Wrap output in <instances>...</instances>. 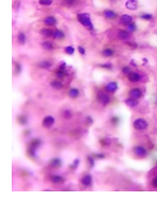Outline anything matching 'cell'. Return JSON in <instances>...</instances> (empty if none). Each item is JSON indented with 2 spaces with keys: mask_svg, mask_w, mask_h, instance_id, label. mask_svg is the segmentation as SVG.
Here are the masks:
<instances>
[{
  "mask_svg": "<svg viewBox=\"0 0 157 202\" xmlns=\"http://www.w3.org/2000/svg\"><path fill=\"white\" fill-rule=\"evenodd\" d=\"M41 144V142H40V140H38V139H35V140H33L31 143H30V148H29V154H31V156H35V150H36V148L37 147H39V145Z\"/></svg>",
  "mask_w": 157,
  "mask_h": 202,
  "instance_id": "2",
  "label": "cell"
},
{
  "mask_svg": "<svg viewBox=\"0 0 157 202\" xmlns=\"http://www.w3.org/2000/svg\"><path fill=\"white\" fill-rule=\"evenodd\" d=\"M50 165L52 167H60L62 165V161H61V159H58V158L52 159L51 162H50Z\"/></svg>",
  "mask_w": 157,
  "mask_h": 202,
  "instance_id": "20",
  "label": "cell"
},
{
  "mask_svg": "<svg viewBox=\"0 0 157 202\" xmlns=\"http://www.w3.org/2000/svg\"><path fill=\"white\" fill-rule=\"evenodd\" d=\"M77 50H79V52H80L81 54H85V49L83 47H79Z\"/></svg>",
  "mask_w": 157,
  "mask_h": 202,
  "instance_id": "40",
  "label": "cell"
},
{
  "mask_svg": "<svg viewBox=\"0 0 157 202\" xmlns=\"http://www.w3.org/2000/svg\"><path fill=\"white\" fill-rule=\"evenodd\" d=\"M50 180H51V182L54 183V184H59V183H62V182L64 181V179H63V177H61V176H51Z\"/></svg>",
  "mask_w": 157,
  "mask_h": 202,
  "instance_id": "17",
  "label": "cell"
},
{
  "mask_svg": "<svg viewBox=\"0 0 157 202\" xmlns=\"http://www.w3.org/2000/svg\"><path fill=\"white\" fill-rule=\"evenodd\" d=\"M152 183H153V185H154L155 187H157V177L153 179V182H152Z\"/></svg>",
  "mask_w": 157,
  "mask_h": 202,
  "instance_id": "42",
  "label": "cell"
},
{
  "mask_svg": "<svg viewBox=\"0 0 157 202\" xmlns=\"http://www.w3.org/2000/svg\"><path fill=\"white\" fill-rule=\"evenodd\" d=\"M141 95H142V92H141V90L140 89H132V90L130 91V96L132 97V98H136V99H138L139 97H141Z\"/></svg>",
  "mask_w": 157,
  "mask_h": 202,
  "instance_id": "9",
  "label": "cell"
},
{
  "mask_svg": "<svg viewBox=\"0 0 157 202\" xmlns=\"http://www.w3.org/2000/svg\"><path fill=\"white\" fill-rule=\"evenodd\" d=\"M92 183V178L90 175H86L82 178V184L84 186H90Z\"/></svg>",
  "mask_w": 157,
  "mask_h": 202,
  "instance_id": "11",
  "label": "cell"
},
{
  "mask_svg": "<svg viewBox=\"0 0 157 202\" xmlns=\"http://www.w3.org/2000/svg\"><path fill=\"white\" fill-rule=\"evenodd\" d=\"M117 89H118V85H117L116 82H110V83H108V84L106 85V87H105V90H106L107 92H110V93L115 92Z\"/></svg>",
  "mask_w": 157,
  "mask_h": 202,
  "instance_id": "8",
  "label": "cell"
},
{
  "mask_svg": "<svg viewBox=\"0 0 157 202\" xmlns=\"http://www.w3.org/2000/svg\"><path fill=\"white\" fill-rule=\"evenodd\" d=\"M87 122L89 123V124H91V123H92V120H91V118H90V116H88V118H87Z\"/></svg>",
  "mask_w": 157,
  "mask_h": 202,
  "instance_id": "46",
  "label": "cell"
},
{
  "mask_svg": "<svg viewBox=\"0 0 157 202\" xmlns=\"http://www.w3.org/2000/svg\"><path fill=\"white\" fill-rule=\"evenodd\" d=\"M152 15L151 14H143V15H141V18L142 19H145V20H151L152 19Z\"/></svg>",
  "mask_w": 157,
  "mask_h": 202,
  "instance_id": "35",
  "label": "cell"
},
{
  "mask_svg": "<svg viewBox=\"0 0 157 202\" xmlns=\"http://www.w3.org/2000/svg\"><path fill=\"white\" fill-rule=\"evenodd\" d=\"M55 76H56V78H59V80H62V78H64L66 76V73L62 70H58L55 72Z\"/></svg>",
  "mask_w": 157,
  "mask_h": 202,
  "instance_id": "27",
  "label": "cell"
},
{
  "mask_svg": "<svg viewBox=\"0 0 157 202\" xmlns=\"http://www.w3.org/2000/svg\"><path fill=\"white\" fill-rule=\"evenodd\" d=\"M104 16L107 18V19H115L117 17L116 13L113 12V11H110V10H106L104 11Z\"/></svg>",
  "mask_w": 157,
  "mask_h": 202,
  "instance_id": "16",
  "label": "cell"
},
{
  "mask_svg": "<svg viewBox=\"0 0 157 202\" xmlns=\"http://www.w3.org/2000/svg\"><path fill=\"white\" fill-rule=\"evenodd\" d=\"M134 127H135L137 130H143L148 128V123L147 121H144L143 119H138L134 122Z\"/></svg>",
  "mask_w": 157,
  "mask_h": 202,
  "instance_id": "3",
  "label": "cell"
},
{
  "mask_svg": "<svg viewBox=\"0 0 157 202\" xmlns=\"http://www.w3.org/2000/svg\"><path fill=\"white\" fill-rule=\"evenodd\" d=\"M74 2H75V0H64V4L68 5V6L72 5V4L74 3Z\"/></svg>",
  "mask_w": 157,
  "mask_h": 202,
  "instance_id": "36",
  "label": "cell"
},
{
  "mask_svg": "<svg viewBox=\"0 0 157 202\" xmlns=\"http://www.w3.org/2000/svg\"><path fill=\"white\" fill-rule=\"evenodd\" d=\"M97 98L99 100V103L102 104L103 106H105V105H107L109 103V97H108V95L105 94V93H103V92H99Z\"/></svg>",
  "mask_w": 157,
  "mask_h": 202,
  "instance_id": "4",
  "label": "cell"
},
{
  "mask_svg": "<svg viewBox=\"0 0 157 202\" xmlns=\"http://www.w3.org/2000/svg\"><path fill=\"white\" fill-rule=\"evenodd\" d=\"M102 55L104 56V57H110V56L114 55V50H111V49H105V50L102 51Z\"/></svg>",
  "mask_w": 157,
  "mask_h": 202,
  "instance_id": "23",
  "label": "cell"
},
{
  "mask_svg": "<svg viewBox=\"0 0 157 202\" xmlns=\"http://www.w3.org/2000/svg\"><path fill=\"white\" fill-rule=\"evenodd\" d=\"M79 94H80V91H79L76 88H72V89H70L69 92H68V95H69L70 97H72V98L77 97V96H79Z\"/></svg>",
  "mask_w": 157,
  "mask_h": 202,
  "instance_id": "18",
  "label": "cell"
},
{
  "mask_svg": "<svg viewBox=\"0 0 157 202\" xmlns=\"http://www.w3.org/2000/svg\"><path fill=\"white\" fill-rule=\"evenodd\" d=\"M65 67H66V64H63V65L60 67V69H59V70H62V71H64V70H65Z\"/></svg>",
  "mask_w": 157,
  "mask_h": 202,
  "instance_id": "45",
  "label": "cell"
},
{
  "mask_svg": "<svg viewBox=\"0 0 157 202\" xmlns=\"http://www.w3.org/2000/svg\"><path fill=\"white\" fill-rule=\"evenodd\" d=\"M79 162H80V161H79L77 159H76V160H74V163L71 165V168H72V169H74L75 167H77V165H79Z\"/></svg>",
  "mask_w": 157,
  "mask_h": 202,
  "instance_id": "38",
  "label": "cell"
},
{
  "mask_svg": "<svg viewBox=\"0 0 157 202\" xmlns=\"http://www.w3.org/2000/svg\"><path fill=\"white\" fill-rule=\"evenodd\" d=\"M53 31L51 29H42L40 31V34L44 36H53Z\"/></svg>",
  "mask_w": 157,
  "mask_h": 202,
  "instance_id": "21",
  "label": "cell"
},
{
  "mask_svg": "<svg viewBox=\"0 0 157 202\" xmlns=\"http://www.w3.org/2000/svg\"><path fill=\"white\" fill-rule=\"evenodd\" d=\"M39 3L41 5H50L52 3V0H39Z\"/></svg>",
  "mask_w": 157,
  "mask_h": 202,
  "instance_id": "32",
  "label": "cell"
},
{
  "mask_svg": "<svg viewBox=\"0 0 157 202\" xmlns=\"http://www.w3.org/2000/svg\"><path fill=\"white\" fill-rule=\"evenodd\" d=\"M87 160H88V163H89V167H94L95 166V160L92 157H87Z\"/></svg>",
  "mask_w": 157,
  "mask_h": 202,
  "instance_id": "31",
  "label": "cell"
},
{
  "mask_svg": "<svg viewBox=\"0 0 157 202\" xmlns=\"http://www.w3.org/2000/svg\"><path fill=\"white\" fill-rule=\"evenodd\" d=\"M41 47L46 50V51H51L53 49V44L50 42V41H44L41 43Z\"/></svg>",
  "mask_w": 157,
  "mask_h": 202,
  "instance_id": "19",
  "label": "cell"
},
{
  "mask_svg": "<svg viewBox=\"0 0 157 202\" xmlns=\"http://www.w3.org/2000/svg\"><path fill=\"white\" fill-rule=\"evenodd\" d=\"M125 6L126 9L131 10V11H134L137 9V1L136 0H127L126 3H125Z\"/></svg>",
  "mask_w": 157,
  "mask_h": 202,
  "instance_id": "12",
  "label": "cell"
},
{
  "mask_svg": "<svg viewBox=\"0 0 157 202\" xmlns=\"http://www.w3.org/2000/svg\"><path fill=\"white\" fill-rule=\"evenodd\" d=\"M51 86L53 88H55V89H62L63 88V84L61 82H59V81H53V82H51Z\"/></svg>",
  "mask_w": 157,
  "mask_h": 202,
  "instance_id": "25",
  "label": "cell"
},
{
  "mask_svg": "<svg viewBox=\"0 0 157 202\" xmlns=\"http://www.w3.org/2000/svg\"><path fill=\"white\" fill-rule=\"evenodd\" d=\"M44 22H45V25H47V26H54L56 24V20H55V18L53 16H48L45 18Z\"/></svg>",
  "mask_w": 157,
  "mask_h": 202,
  "instance_id": "13",
  "label": "cell"
},
{
  "mask_svg": "<svg viewBox=\"0 0 157 202\" xmlns=\"http://www.w3.org/2000/svg\"><path fill=\"white\" fill-rule=\"evenodd\" d=\"M95 157H97V158H99V159H103L104 158V154H95Z\"/></svg>",
  "mask_w": 157,
  "mask_h": 202,
  "instance_id": "44",
  "label": "cell"
},
{
  "mask_svg": "<svg viewBox=\"0 0 157 202\" xmlns=\"http://www.w3.org/2000/svg\"><path fill=\"white\" fill-rule=\"evenodd\" d=\"M100 143H101V145H103V146H106V145L110 144V140L109 139H102L100 141Z\"/></svg>",
  "mask_w": 157,
  "mask_h": 202,
  "instance_id": "33",
  "label": "cell"
},
{
  "mask_svg": "<svg viewBox=\"0 0 157 202\" xmlns=\"http://www.w3.org/2000/svg\"><path fill=\"white\" fill-rule=\"evenodd\" d=\"M111 122H113V124H115V125H116V124H117V123L119 122V119L115 116V118H113V119H111Z\"/></svg>",
  "mask_w": 157,
  "mask_h": 202,
  "instance_id": "41",
  "label": "cell"
},
{
  "mask_svg": "<svg viewBox=\"0 0 157 202\" xmlns=\"http://www.w3.org/2000/svg\"><path fill=\"white\" fill-rule=\"evenodd\" d=\"M65 52H66L67 54H69V55H72V54L74 53V49H73L72 47H66V48H65Z\"/></svg>",
  "mask_w": 157,
  "mask_h": 202,
  "instance_id": "29",
  "label": "cell"
},
{
  "mask_svg": "<svg viewBox=\"0 0 157 202\" xmlns=\"http://www.w3.org/2000/svg\"><path fill=\"white\" fill-rule=\"evenodd\" d=\"M38 66L40 67V68L48 69V68H50V67H51V63H49V61H47V60H42V61H40V63L38 64Z\"/></svg>",
  "mask_w": 157,
  "mask_h": 202,
  "instance_id": "24",
  "label": "cell"
},
{
  "mask_svg": "<svg viewBox=\"0 0 157 202\" xmlns=\"http://www.w3.org/2000/svg\"><path fill=\"white\" fill-rule=\"evenodd\" d=\"M123 73H124V74H126V75H129L130 73H131V69L129 68V67H124V68H123Z\"/></svg>",
  "mask_w": 157,
  "mask_h": 202,
  "instance_id": "37",
  "label": "cell"
},
{
  "mask_svg": "<svg viewBox=\"0 0 157 202\" xmlns=\"http://www.w3.org/2000/svg\"><path fill=\"white\" fill-rule=\"evenodd\" d=\"M126 44H130V46L133 47V48H136V47H137L136 43H132V42H126Z\"/></svg>",
  "mask_w": 157,
  "mask_h": 202,
  "instance_id": "43",
  "label": "cell"
},
{
  "mask_svg": "<svg viewBox=\"0 0 157 202\" xmlns=\"http://www.w3.org/2000/svg\"><path fill=\"white\" fill-rule=\"evenodd\" d=\"M64 33L62 32V31H60V30H56V31H54V33H53V37L55 38V39H62V38H64Z\"/></svg>",
  "mask_w": 157,
  "mask_h": 202,
  "instance_id": "22",
  "label": "cell"
},
{
  "mask_svg": "<svg viewBox=\"0 0 157 202\" xmlns=\"http://www.w3.org/2000/svg\"><path fill=\"white\" fill-rule=\"evenodd\" d=\"M127 77H129V80L131 81V82H133V83H136V82H139L140 80H141V74L140 73H137V72H131L129 75H127Z\"/></svg>",
  "mask_w": 157,
  "mask_h": 202,
  "instance_id": "7",
  "label": "cell"
},
{
  "mask_svg": "<svg viewBox=\"0 0 157 202\" xmlns=\"http://www.w3.org/2000/svg\"><path fill=\"white\" fill-rule=\"evenodd\" d=\"M77 20L81 22V24L89 29H92V24H91V20H90V15L88 13H82V14H79L77 15Z\"/></svg>",
  "mask_w": 157,
  "mask_h": 202,
  "instance_id": "1",
  "label": "cell"
},
{
  "mask_svg": "<svg viewBox=\"0 0 157 202\" xmlns=\"http://www.w3.org/2000/svg\"><path fill=\"white\" fill-rule=\"evenodd\" d=\"M120 20H121V22L123 25H125V26H129L130 24H132L133 22V17L131 16V15H122L121 17H120Z\"/></svg>",
  "mask_w": 157,
  "mask_h": 202,
  "instance_id": "10",
  "label": "cell"
},
{
  "mask_svg": "<svg viewBox=\"0 0 157 202\" xmlns=\"http://www.w3.org/2000/svg\"><path fill=\"white\" fill-rule=\"evenodd\" d=\"M129 36H130V34H129V32H127V31L120 30V31L118 32V37H119V39L125 40V39H127V38H129Z\"/></svg>",
  "mask_w": 157,
  "mask_h": 202,
  "instance_id": "15",
  "label": "cell"
},
{
  "mask_svg": "<svg viewBox=\"0 0 157 202\" xmlns=\"http://www.w3.org/2000/svg\"><path fill=\"white\" fill-rule=\"evenodd\" d=\"M53 124H54V118L51 116V115L46 116L44 119V121H42V125H44V127H46V128H50Z\"/></svg>",
  "mask_w": 157,
  "mask_h": 202,
  "instance_id": "6",
  "label": "cell"
},
{
  "mask_svg": "<svg viewBox=\"0 0 157 202\" xmlns=\"http://www.w3.org/2000/svg\"><path fill=\"white\" fill-rule=\"evenodd\" d=\"M63 116H64L65 119H67V120L70 119V118H71V112H70L69 110H65V111L63 112Z\"/></svg>",
  "mask_w": 157,
  "mask_h": 202,
  "instance_id": "30",
  "label": "cell"
},
{
  "mask_svg": "<svg viewBox=\"0 0 157 202\" xmlns=\"http://www.w3.org/2000/svg\"><path fill=\"white\" fill-rule=\"evenodd\" d=\"M18 42H19L20 44H24V43L26 42V36H25L24 33H21V32L18 34Z\"/></svg>",
  "mask_w": 157,
  "mask_h": 202,
  "instance_id": "26",
  "label": "cell"
},
{
  "mask_svg": "<svg viewBox=\"0 0 157 202\" xmlns=\"http://www.w3.org/2000/svg\"><path fill=\"white\" fill-rule=\"evenodd\" d=\"M17 120H18V122L20 123V124H22V125H25L26 123H27V118L26 116H19Z\"/></svg>",
  "mask_w": 157,
  "mask_h": 202,
  "instance_id": "34",
  "label": "cell"
},
{
  "mask_svg": "<svg viewBox=\"0 0 157 202\" xmlns=\"http://www.w3.org/2000/svg\"><path fill=\"white\" fill-rule=\"evenodd\" d=\"M137 29V27H136V24H133V22H132V24H130L129 26H127V31L129 32H134V31H135Z\"/></svg>",
  "mask_w": 157,
  "mask_h": 202,
  "instance_id": "28",
  "label": "cell"
},
{
  "mask_svg": "<svg viewBox=\"0 0 157 202\" xmlns=\"http://www.w3.org/2000/svg\"><path fill=\"white\" fill-rule=\"evenodd\" d=\"M125 104L129 106V107H131V108H133V107H136L137 105H138V102H137V99L136 98H127V99H125Z\"/></svg>",
  "mask_w": 157,
  "mask_h": 202,
  "instance_id": "14",
  "label": "cell"
},
{
  "mask_svg": "<svg viewBox=\"0 0 157 202\" xmlns=\"http://www.w3.org/2000/svg\"><path fill=\"white\" fill-rule=\"evenodd\" d=\"M133 151L137 157H145V156H147V153H148L147 149H145L144 147H142V146H135V147H134V149H133Z\"/></svg>",
  "mask_w": 157,
  "mask_h": 202,
  "instance_id": "5",
  "label": "cell"
},
{
  "mask_svg": "<svg viewBox=\"0 0 157 202\" xmlns=\"http://www.w3.org/2000/svg\"><path fill=\"white\" fill-rule=\"evenodd\" d=\"M102 68H105V69H110L111 68V65L110 64H106V65H101Z\"/></svg>",
  "mask_w": 157,
  "mask_h": 202,
  "instance_id": "39",
  "label": "cell"
}]
</instances>
